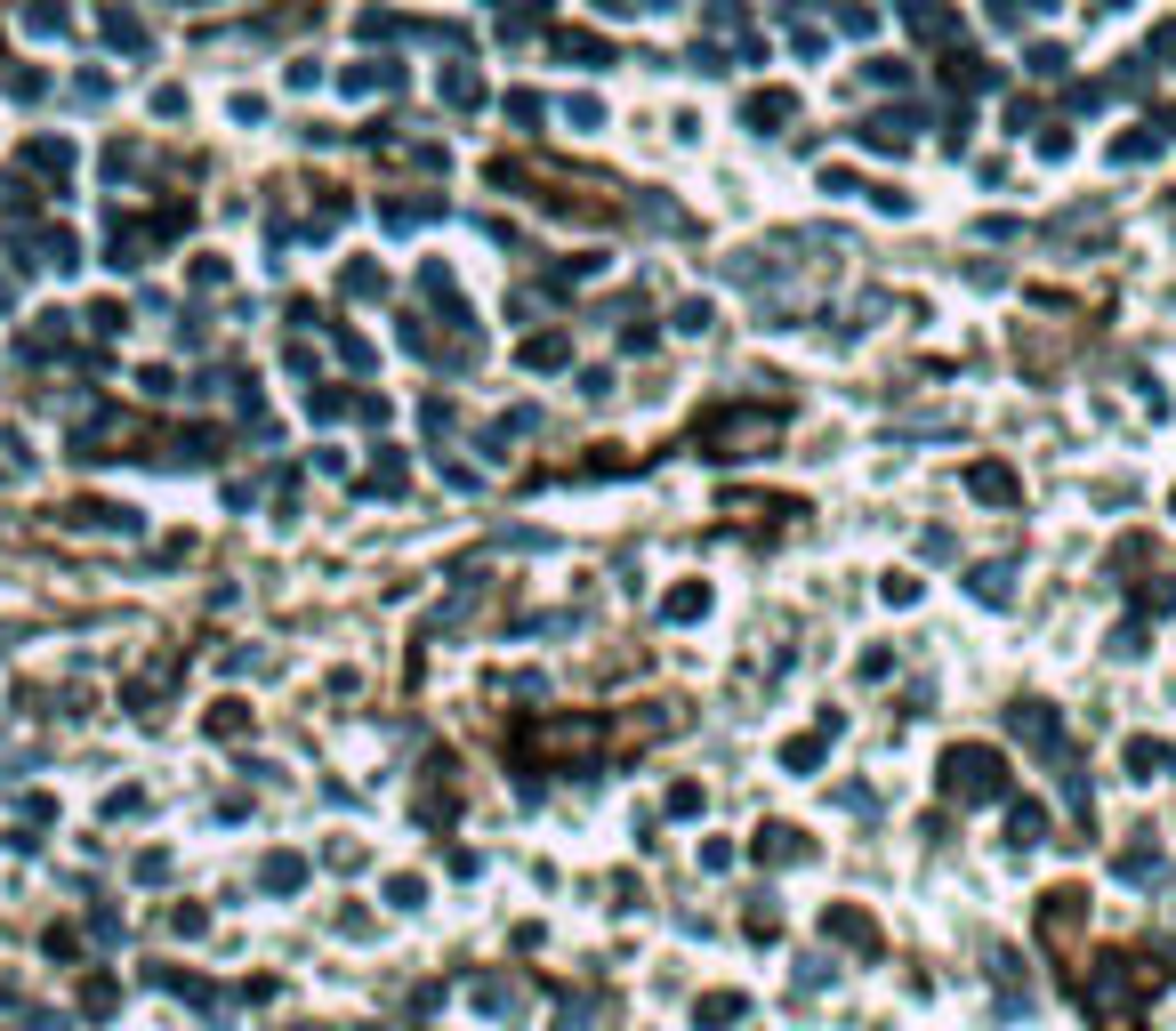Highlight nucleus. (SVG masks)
Here are the masks:
<instances>
[{"label":"nucleus","mask_w":1176,"mask_h":1031,"mask_svg":"<svg viewBox=\"0 0 1176 1031\" xmlns=\"http://www.w3.org/2000/svg\"><path fill=\"white\" fill-rule=\"evenodd\" d=\"M967 484H976V500H1015V476L1008 468H976Z\"/></svg>","instance_id":"0eeeda50"},{"label":"nucleus","mask_w":1176,"mask_h":1031,"mask_svg":"<svg viewBox=\"0 0 1176 1031\" xmlns=\"http://www.w3.org/2000/svg\"><path fill=\"white\" fill-rule=\"evenodd\" d=\"M557 49H564V57H573V65H597V57H605V41H589V33H564V41H557ZM605 65H613V57H605Z\"/></svg>","instance_id":"9d476101"},{"label":"nucleus","mask_w":1176,"mask_h":1031,"mask_svg":"<svg viewBox=\"0 0 1176 1031\" xmlns=\"http://www.w3.org/2000/svg\"><path fill=\"white\" fill-rule=\"evenodd\" d=\"M1144 999H1153L1144 960H1105V976L1088 983V1015H1096V1031H1144Z\"/></svg>","instance_id":"f257e3e1"},{"label":"nucleus","mask_w":1176,"mask_h":1031,"mask_svg":"<svg viewBox=\"0 0 1176 1031\" xmlns=\"http://www.w3.org/2000/svg\"><path fill=\"white\" fill-rule=\"evenodd\" d=\"M790 113H798V97H790V90H758V97L742 106V122L758 129V138H774V129L790 122Z\"/></svg>","instance_id":"20e7f679"},{"label":"nucleus","mask_w":1176,"mask_h":1031,"mask_svg":"<svg viewBox=\"0 0 1176 1031\" xmlns=\"http://www.w3.org/2000/svg\"><path fill=\"white\" fill-rule=\"evenodd\" d=\"M693 1024H702V1031H718V1024H742V999H725V992H718V999H702V1015H693Z\"/></svg>","instance_id":"6e6552de"},{"label":"nucleus","mask_w":1176,"mask_h":1031,"mask_svg":"<svg viewBox=\"0 0 1176 1031\" xmlns=\"http://www.w3.org/2000/svg\"><path fill=\"white\" fill-rule=\"evenodd\" d=\"M943 790H951V798H999V790H1008V774H999L992 750L960 742L951 758H943Z\"/></svg>","instance_id":"7ed1b4c3"},{"label":"nucleus","mask_w":1176,"mask_h":1031,"mask_svg":"<svg viewBox=\"0 0 1176 1031\" xmlns=\"http://www.w3.org/2000/svg\"><path fill=\"white\" fill-rule=\"evenodd\" d=\"M525 363H532V371H557V363H564V339H532Z\"/></svg>","instance_id":"f8f14e48"},{"label":"nucleus","mask_w":1176,"mask_h":1031,"mask_svg":"<svg viewBox=\"0 0 1176 1031\" xmlns=\"http://www.w3.org/2000/svg\"><path fill=\"white\" fill-rule=\"evenodd\" d=\"M670 613H677V621H702V613H709V589H677Z\"/></svg>","instance_id":"9b49d317"},{"label":"nucleus","mask_w":1176,"mask_h":1031,"mask_svg":"<svg viewBox=\"0 0 1176 1031\" xmlns=\"http://www.w3.org/2000/svg\"><path fill=\"white\" fill-rule=\"evenodd\" d=\"M903 17H911V33H919V41H951V33H960L943 0H903Z\"/></svg>","instance_id":"39448f33"},{"label":"nucleus","mask_w":1176,"mask_h":1031,"mask_svg":"<svg viewBox=\"0 0 1176 1031\" xmlns=\"http://www.w3.org/2000/svg\"><path fill=\"white\" fill-rule=\"evenodd\" d=\"M564 113H573V129H597V122H605V106H597V97H573Z\"/></svg>","instance_id":"ddd939ff"},{"label":"nucleus","mask_w":1176,"mask_h":1031,"mask_svg":"<svg viewBox=\"0 0 1176 1031\" xmlns=\"http://www.w3.org/2000/svg\"><path fill=\"white\" fill-rule=\"evenodd\" d=\"M831 935H838V943H863V951H879V927L854 919V911H831Z\"/></svg>","instance_id":"423d86ee"},{"label":"nucleus","mask_w":1176,"mask_h":1031,"mask_svg":"<svg viewBox=\"0 0 1176 1031\" xmlns=\"http://www.w3.org/2000/svg\"><path fill=\"white\" fill-rule=\"evenodd\" d=\"M774 428H782V412H709L702 444H709V460H750L742 444H774Z\"/></svg>","instance_id":"f03ea898"},{"label":"nucleus","mask_w":1176,"mask_h":1031,"mask_svg":"<svg viewBox=\"0 0 1176 1031\" xmlns=\"http://www.w3.org/2000/svg\"><path fill=\"white\" fill-rule=\"evenodd\" d=\"M444 97H452V106H484V81H476V73H444Z\"/></svg>","instance_id":"1a4fd4ad"}]
</instances>
